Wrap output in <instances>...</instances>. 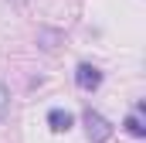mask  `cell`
Returning a JSON list of instances; mask_svg holds the SVG:
<instances>
[{
    "instance_id": "obj_1",
    "label": "cell",
    "mask_w": 146,
    "mask_h": 143,
    "mask_svg": "<svg viewBox=\"0 0 146 143\" xmlns=\"http://www.w3.org/2000/svg\"><path fill=\"white\" fill-rule=\"evenodd\" d=\"M85 133H88V143H106L112 136V126L106 116H99L95 109H85Z\"/></svg>"
},
{
    "instance_id": "obj_2",
    "label": "cell",
    "mask_w": 146,
    "mask_h": 143,
    "mask_svg": "<svg viewBox=\"0 0 146 143\" xmlns=\"http://www.w3.org/2000/svg\"><path fill=\"white\" fill-rule=\"evenodd\" d=\"M75 85H78L82 92H95V89L102 85V72L95 68V65H78V68H75Z\"/></svg>"
},
{
    "instance_id": "obj_3",
    "label": "cell",
    "mask_w": 146,
    "mask_h": 143,
    "mask_svg": "<svg viewBox=\"0 0 146 143\" xmlns=\"http://www.w3.org/2000/svg\"><path fill=\"white\" fill-rule=\"evenodd\" d=\"M72 123H75V119H72L68 109H51V112H48V126H51L54 133H68Z\"/></svg>"
},
{
    "instance_id": "obj_4",
    "label": "cell",
    "mask_w": 146,
    "mask_h": 143,
    "mask_svg": "<svg viewBox=\"0 0 146 143\" xmlns=\"http://www.w3.org/2000/svg\"><path fill=\"white\" fill-rule=\"evenodd\" d=\"M139 112H143V106H136V112L126 119V133L136 136V140H143V136H146V126H143V119H139Z\"/></svg>"
},
{
    "instance_id": "obj_5",
    "label": "cell",
    "mask_w": 146,
    "mask_h": 143,
    "mask_svg": "<svg viewBox=\"0 0 146 143\" xmlns=\"http://www.w3.org/2000/svg\"><path fill=\"white\" fill-rule=\"evenodd\" d=\"M7 106H10V92H7V85H0V119L7 116Z\"/></svg>"
}]
</instances>
